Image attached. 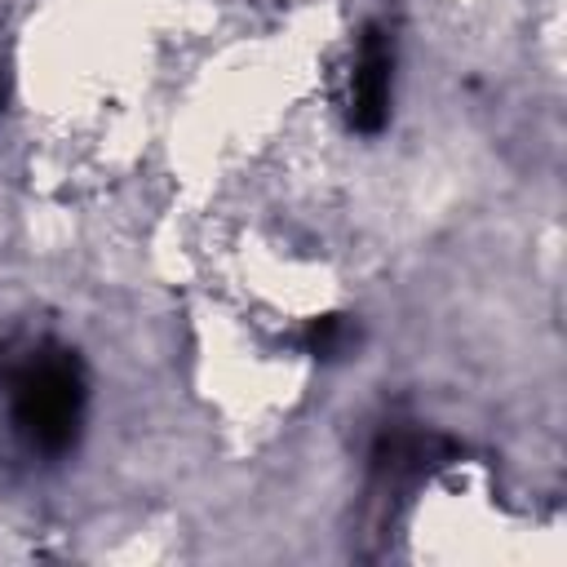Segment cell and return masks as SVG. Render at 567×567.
Wrapping results in <instances>:
<instances>
[{"label":"cell","mask_w":567,"mask_h":567,"mask_svg":"<svg viewBox=\"0 0 567 567\" xmlns=\"http://www.w3.org/2000/svg\"><path fill=\"white\" fill-rule=\"evenodd\" d=\"M13 408H18V425L27 430V439L35 447L62 452L80 421V381H75L71 363H62V359L31 363L18 381Z\"/></svg>","instance_id":"6da1fadb"},{"label":"cell","mask_w":567,"mask_h":567,"mask_svg":"<svg viewBox=\"0 0 567 567\" xmlns=\"http://www.w3.org/2000/svg\"><path fill=\"white\" fill-rule=\"evenodd\" d=\"M385 106H390V44L381 31H368L363 53H359V71H354V89H350L354 128L377 133L385 124Z\"/></svg>","instance_id":"7a4b0ae2"},{"label":"cell","mask_w":567,"mask_h":567,"mask_svg":"<svg viewBox=\"0 0 567 567\" xmlns=\"http://www.w3.org/2000/svg\"><path fill=\"white\" fill-rule=\"evenodd\" d=\"M341 341H346V328H341L337 319H323V323L315 328V350H319V354H332V350H341Z\"/></svg>","instance_id":"3957f363"}]
</instances>
